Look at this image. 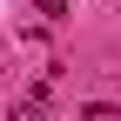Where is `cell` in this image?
I'll return each mask as SVG.
<instances>
[{
    "label": "cell",
    "instance_id": "1",
    "mask_svg": "<svg viewBox=\"0 0 121 121\" xmlns=\"http://www.w3.org/2000/svg\"><path fill=\"white\" fill-rule=\"evenodd\" d=\"M7 121H47V101H40V94H27V101H13V108H7Z\"/></svg>",
    "mask_w": 121,
    "mask_h": 121
},
{
    "label": "cell",
    "instance_id": "2",
    "mask_svg": "<svg viewBox=\"0 0 121 121\" xmlns=\"http://www.w3.org/2000/svg\"><path fill=\"white\" fill-rule=\"evenodd\" d=\"M40 13H47V20H60V13H67V0H34Z\"/></svg>",
    "mask_w": 121,
    "mask_h": 121
}]
</instances>
